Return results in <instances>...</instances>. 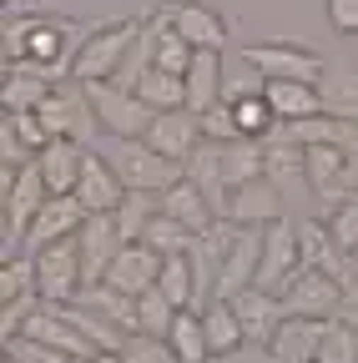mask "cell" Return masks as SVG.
I'll list each match as a JSON object with an SVG mask.
<instances>
[{
  "instance_id": "cell-17",
  "label": "cell",
  "mask_w": 358,
  "mask_h": 363,
  "mask_svg": "<svg viewBox=\"0 0 358 363\" xmlns=\"http://www.w3.org/2000/svg\"><path fill=\"white\" fill-rule=\"evenodd\" d=\"M162 212H167V217H177L192 238H197V233H207V227H217V217H222V212H217V202L197 187L192 177H177L172 187L162 192Z\"/></svg>"
},
{
  "instance_id": "cell-37",
  "label": "cell",
  "mask_w": 358,
  "mask_h": 363,
  "mask_svg": "<svg viewBox=\"0 0 358 363\" xmlns=\"http://www.w3.org/2000/svg\"><path fill=\"white\" fill-rule=\"evenodd\" d=\"M6 353H16L21 363H71V353H61V348H51V343H40V338H30V333L6 338Z\"/></svg>"
},
{
  "instance_id": "cell-36",
  "label": "cell",
  "mask_w": 358,
  "mask_h": 363,
  "mask_svg": "<svg viewBox=\"0 0 358 363\" xmlns=\"http://www.w3.org/2000/svg\"><path fill=\"white\" fill-rule=\"evenodd\" d=\"M121 353H126V363H182L172 338H157V333H131Z\"/></svg>"
},
{
  "instance_id": "cell-39",
  "label": "cell",
  "mask_w": 358,
  "mask_h": 363,
  "mask_svg": "<svg viewBox=\"0 0 358 363\" xmlns=\"http://www.w3.org/2000/svg\"><path fill=\"white\" fill-rule=\"evenodd\" d=\"M202 131H207V142H233V136H237L233 106H228V101H217L212 111H202Z\"/></svg>"
},
{
  "instance_id": "cell-26",
  "label": "cell",
  "mask_w": 358,
  "mask_h": 363,
  "mask_svg": "<svg viewBox=\"0 0 358 363\" xmlns=\"http://www.w3.org/2000/svg\"><path fill=\"white\" fill-rule=\"evenodd\" d=\"M202 318H207V338H212V358H228V353L247 348V328H242V318H237V308H233L228 298H212V303L202 308Z\"/></svg>"
},
{
  "instance_id": "cell-16",
  "label": "cell",
  "mask_w": 358,
  "mask_h": 363,
  "mask_svg": "<svg viewBox=\"0 0 358 363\" xmlns=\"http://www.w3.org/2000/svg\"><path fill=\"white\" fill-rule=\"evenodd\" d=\"M233 308H237V318H242V328H247V343L252 348H267L278 338V328H283V318H288V308H283V293H267V288H242L237 298H228Z\"/></svg>"
},
{
  "instance_id": "cell-5",
  "label": "cell",
  "mask_w": 358,
  "mask_h": 363,
  "mask_svg": "<svg viewBox=\"0 0 358 363\" xmlns=\"http://www.w3.org/2000/svg\"><path fill=\"white\" fill-rule=\"evenodd\" d=\"M35 116H40V126H46V136H71V142H86V147H91L96 131H101L96 106H91V96H86V86L76 76L56 81L51 96L35 106Z\"/></svg>"
},
{
  "instance_id": "cell-33",
  "label": "cell",
  "mask_w": 358,
  "mask_h": 363,
  "mask_svg": "<svg viewBox=\"0 0 358 363\" xmlns=\"http://www.w3.org/2000/svg\"><path fill=\"white\" fill-rule=\"evenodd\" d=\"M142 242L152 247V252H162V257H172V252H187L192 247V233L177 217H167L162 207L152 212V222H147V233H142Z\"/></svg>"
},
{
  "instance_id": "cell-38",
  "label": "cell",
  "mask_w": 358,
  "mask_h": 363,
  "mask_svg": "<svg viewBox=\"0 0 358 363\" xmlns=\"http://www.w3.org/2000/svg\"><path fill=\"white\" fill-rule=\"evenodd\" d=\"M328 227H333V238H338L348 252H358V192L343 197V202L328 212Z\"/></svg>"
},
{
  "instance_id": "cell-32",
  "label": "cell",
  "mask_w": 358,
  "mask_h": 363,
  "mask_svg": "<svg viewBox=\"0 0 358 363\" xmlns=\"http://www.w3.org/2000/svg\"><path fill=\"white\" fill-rule=\"evenodd\" d=\"M313 363H358V323H348V318H328L318 358H313Z\"/></svg>"
},
{
  "instance_id": "cell-30",
  "label": "cell",
  "mask_w": 358,
  "mask_h": 363,
  "mask_svg": "<svg viewBox=\"0 0 358 363\" xmlns=\"http://www.w3.org/2000/svg\"><path fill=\"white\" fill-rule=\"evenodd\" d=\"M157 288H162L177 308H197V272H192V257H187V252L162 257V278H157Z\"/></svg>"
},
{
  "instance_id": "cell-7",
  "label": "cell",
  "mask_w": 358,
  "mask_h": 363,
  "mask_svg": "<svg viewBox=\"0 0 358 363\" xmlns=\"http://www.w3.org/2000/svg\"><path fill=\"white\" fill-rule=\"evenodd\" d=\"M242 56L267 81H318L328 66L313 45H298V40H252V45H242Z\"/></svg>"
},
{
  "instance_id": "cell-40",
  "label": "cell",
  "mask_w": 358,
  "mask_h": 363,
  "mask_svg": "<svg viewBox=\"0 0 358 363\" xmlns=\"http://www.w3.org/2000/svg\"><path fill=\"white\" fill-rule=\"evenodd\" d=\"M328 6V26L338 35H358V0H323Z\"/></svg>"
},
{
  "instance_id": "cell-13",
  "label": "cell",
  "mask_w": 358,
  "mask_h": 363,
  "mask_svg": "<svg viewBox=\"0 0 358 363\" xmlns=\"http://www.w3.org/2000/svg\"><path fill=\"white\" fill-rule=\"evenodd\" d=\"M257 262H262V227H237L233 222L228 252H222V272H217V298H237L242 288H252Z\"/></svg>"
},
{
  "instance_id": "cell-9",
  "label": "cell",
  "mask_w": 358,
  "mask_h": 363,
  "mask_svg": "<svg viewBox=\"0 0 358 363\" xmlns=\"http://www.w3.org/2000/svg\"><path fill=\"white\" fill-rule=\"evenodd\" d=\"M35 257V283H40V298L46 303H71L86 283V272H81V247L76 238H61L51 247H40L30 252Z\"/></svg>"
},
{
  "instance_id": "cell-10",
  "label": "cell",
  "mask_w": 358,
  "mask_h": 363,
  "mask_svg": "<svg viewBox=\"0 0 358 363\" xmlns=\"http://www.w3.org/2000/svg\"><path fill=\"white\" fill-rule=\"evenodd\" d=\"M76 247H81V272H86V283H81V288L106 283V272H111L116 252L126 247L121 227H116V212H91V217H86V222H81V233H76Z\"/></svg>"
},
{
  "instance_id": "cell-20",
  "label": "cell",
  "mask_w": 358,
  "mask_h": 363,
  "mask_svg": "<svg viewBox=\"0 0 358 363\" xmlns=\"http://www.w3.org/2000/svg\"><path fill=\"white\" fill-rule=\"evenodd\" d=\"M157 278H162V252H152L147 242H126L116 252L111 272H106V283L121 288V293H131V298H142L147 288H157Z\"/></svg>"
},
{
  "instance_id": "cell-1",
  "label": "cell",
  "mask_w": 358,
  "mask_h": 363,
  "mask_svg": "<svg viewBox=\"0 0 358 363\" xmlns=\"http://www.w3.org/2000/svg\"><path fill=\"white\" fill-rule=\"evenodd\" d=\"M187 177L222 212V202H228L233 187H242V182H252V177H267V142H252V136L207 142V136H202V147L187 157Z\"/></svg>"
},
{
  "instance_id": "cell-34",
  "label": "cell",
  "mask_w": 358,
  "mask_h": 363,
  "mask_svg": "<svg viewBox=\"0 0 358 363\" xmlns=\"http://www.w3.org/2000/svg\"><path fill=\"white\" fill-rule=\"evenodd\" d=\"M177 313H182V308H177L162 288H147L142 298H137V318H142V333H157V338H167L172 333V323H177Z\"/></svg>"
},
{
  "instance_id": "cell-11",
  "label": "cell",
  "mask_w": 358,
  "mask_h": 363,
  "mask_svg": "<svg viewBox=\"0 0 358 363\" xmlns=\"http://www.w3.org/2000/svg\"><path fill=\"white\" fill-rule=\"evenodd\" d=\"M303 267V247H298V227L293 222H273L262 227V262H257V288L283 293Z\"/></svg>"
},
{
  "instance_id": "cell-28",
  "label": "cell",
  "mask_w": 358,
  "mask_h": 363,
  "mask_svg": "<svg viewBox=\"0 0 358 363\" xmlns=\"http://www.w3.org/2000/svg\"><path fill=\"white\" fill-rule=\"evenodd\" d=\"M228 106H233L237 136H252V142H267V136L283 126V116L273 111V101H267V91H257V96H237V101H228Z\"/></svg>"
},
{
  "instance_id": "cell-6",
  "label": "cell",
  "mask_w": 358,
  "mask_h": 363,
  "mask_svg": "<svg viewBox=\"0 0 358 363\" xmlns=\"http://www.w3.org/2000/svg\"><path fill=\"white\" fill-rule=\"evenodd\" d=\"M81 86H86V96H91L96 121H101L106 136H147L157 111L137 96V91H126L121 81H81Z\"/></svg>"
},
{
  "instance_id": "cell-15",
  "label": "cell",
  "mask_w": 358,
  "mask_h": 363,
  "mask_svg": "<svg viewBox=\"0 0 358 363\" xmlns=\"http://www.w3.org/2000/svg\"><path fill=\"white\" fill-rule=\"evenodd\" d=\"M81 222H86L81 197H76V192H51L46 207L35 212V222H30V233H26V247H21V252H40V247L61 242V238H76Z\"/></svg>"
},
{
  "instance_id": "cell-18",
  "label": "cell",
  "mask_w": 358,
  "mask_h": 363,
  "mask_svg": "<svg viewBox=\"0 0 358 363\" xmlns=\"http://www.w3.org/2000/svg\"><path fill=\"white\" fill-rule=\"evenodd\" d=\"M177 30H182L197 51H228V21H222L212 6H197V0H177V6L162 11Z\"/></svg>"
},
{
  "instance_id": "cell-2",
  "label": "cell",
  "mask_w": 358,
  "mask_h": 363,
  "mask_svg": "<svg viewBox=\"0 0 358 363\" xmlns=\"http://www.w3.org/2000/svg\"><path fill=\"white\" fill-rule=\"evenodd\" d=\"M147 16H121V21H91L76 45V61H71V76L76 81H116L126 51L137 45Z\"/></svg>"
},
{
  "instance_id": "cell-44",
  "label": "cell",
  "mask_w": 358,
  "mask_h": 363,
  "mask_svg": "<svg viewBox=\"0 0 358 363\" xmlns=\"http://www.w3.org/2000/svg\"><path fill=\"white\" fill-rule=\"evenodd\" d=\"M6 6H11V0H6Z\"/></svg>"
},
{
  "instance_id": "cell-25",
  "label": "cell",
  "mask_w": 358,
  "mask_h": 363,
  "mask_svg": "<svg viewBox=\"0 0 358 363\" xmlns=\"http://www.w3.org/2000/svg\"><path fill=\"white\" fill-rule=\"evenodd\" d=\"M267 101L283 121H303V116H318L323 111V91L318 81H267Z\"/></svg>"
},
{
  "instance_id": "cell-27",
  "label": "cell",
  "mask_w": 358,
  "mask_h": 363,
  "mask_svg": "<svg viewBox=\"0 0 358 363\" xmlns=\"http://www.w3.org/2000/svg\"><path fill=\"white\" fill-rule=\"evenodd\" d=\"M167 338H172V348H177V358H182V363H212V338H207L202 308H182Z\"/></svg>"
},
{
  "instance_id": "cell-14",
  "label": "cell",
  "mask_w": 358,
  "mask_h": 363,
  "mask_svg": "<svg viewBox=\"0 0 358 363\" xmlns=\"http://www.w3.org/2000/svg\"><path fill=\"white\" fill-rule=\"evenodd\" d=\"M202 116L192 111V106H172V111H157L152 116V126H147V142L162 152V157H172V162H182L187 167V157L202 147Z\"/></svg>"
},
{
  "instance_id": "cell-8",
  "label": "cell",
  "mask_w": 358,
  "mask_h": 363,
  "mask_svg": "<svg viewBox=\"0 0 358 363\" xmlns=\"http://www.w3.org/2000/svg\"><path fill=\"white\" fill-rule=\"evenodd\" d=\"M348 303L343 283L323 267H298V278L283 288V308L288 318H338Z\"/></svg>"
},
{
  "instance_id": "cell-43",
  "label": "cell",
  "mask_w": 358,
  "mask_h": 363,
  "mask_svg": "<svg viewBox=\"0 0 358 363\" xmlns=\"http://www.w3.org/2000/svg\"><path fill=\"white\" fill-rule=\"evenodd\" d=\"M71 363H91V358H71Z\"/></svg>"
},
{
  "instance_id": "cell-24",
  "label": "cell",
  "mask_w": 358,
  "mask_h": 363,
  "mask_svg": "<svg viewBox=\"0 0 358 363\" xmlns=\"http://www.w3.org/2000/svg\"><path fill=\"white\" fill-rule=\"evenodd\" d=\"M318 91H323V111L358 121V66H348V61H328L323 76H318Z\"/></svg>"
},
{
  "instance_id": "cell-23",
  "label": "cell",
  "mask_w": 358,
  "mask_h": 363,
  "mask_svg": "<svg viewBox=\"0 0 358 363\" xmlns=\"http://www.w3.org/2000/svg\"><path fill=\"white\" fill-rule=\"evenodd\" d=\"M222 51H197L192 56V66H187V106L202 116V111H212L217 101H222Z\"/></svg>"
},
{
  "instance_id": "cell-22",
  "label": "cell",
  "mask_w": 358,
  "mask_h": 363,
  "mask_svg": "<svg viewBox=\"0 0 358 363\" xmlns=\"http://www.w3.org/2000/svg\"><path fill=\"white\" fill-rule=\"evenodd\" d=\"M323 328H328V318H283V328L267 343V353L278 363H313L318 343H323Z\"/></svg>"
},
{
  "instance_id": "cell-42",
  "label": "cell",
  "mask_w": 358,
  "mask_h": 363,
  "mask_svg": "<svg viewBox=\"0 0 358 363\" xmlns=\"http://www.w3.org/2000/svg\"><path fill=\"white\" fill-rule=\"evenodd\" d=\"M0 363H21V358H16V353H6V358H0Z\"/></svg>"
},
{
  "instance_id": "cell-4",
  "label": "cell",
  "mask_w": 358,
  "mask_h": 363,
  "mask_svg": "<svg viewBox=\"0 0 358 363\" xmlns=\"http://www.w3.org/2000/svg\"><path fill=\"white\" fill-rule=\"evenodd\" d=\"M0 187H6V247H0V257H16V252L26 247V233H30L35 212L46 207L51 187H46V177H40L35 162H26V167H0Z\"/></svg>"
},
{
  "instance_id": "cell-29",
  "label": "cell",
  "mask_w": 358,
  "mask_h": 363,
  "mask_svg": "<svg viewBox=\"0 0 358 363\" xmlns=\"http://www.w3.org/2000/svg\"><path fill=\"white\" fill-rule=\"evenodd\" d=\"M137 96L152 106V111H172V106H187V76H177V71H162V66H152L137 86Z\"/></svg>"
},
{
  "instance_id": "cell-12",
  "label": "cell",
  "mask_w": 358,
  "mask_h": 363,
  "mask_svg": "<svg viewBox=\"0 0 358 363\" xmlns=\"http://www.w3.org/2000/svg\"><path fill=\"white\" fill-rule=\"evenodd\" d=\"M222 217L237 222V227H273V222H283V187L273 177H252V182L228 192Z\"/></svg>"
},
{
  "instance_id": "cell-21",
  "label": "cell",
  "mask_w": 358,
  "mask_h": 363,
  "mask_svg": "<svg viewBox=\"0 0 358 363\" xmlns=\"http://www.w3.org/2000/svg\"><path fill=\"white\" fill-rule=\"evenodd\" d=\"M35 167L46 177L51 192H76L81 167H86V142H71V136H51L46 147L35 152Z\"/></svg>"
},
{
  "instance_id": "cell-31",
  "label": "cell",
  "mask_w": 358,
  "mask_h": 363,
  "mask_svg": "<svg viewBox=\"0 0 358 363\" xmlns=\"http://www.w3.org/2000/svg\"><path fill=\"white\" fill-rule=\"evenodd\" d=\"M157 207H162V192H131V187H126V197H121V207H116L121 238H126V242H142V233H147V222H152Z\"/></svg>"
},
{
  "instance_id": "cell-35",
  "label": "cell",
  "mask_w": 358,
  "mask_h": 363,
  "mask_svg": "<svg viewBox=\"0 0 358 363\" xmlns=\"http://www.w3.org/2000/svg\"><path fill=\"white\" fill-rule=\"evenodd\" d=\"M257 91H267V76L247 61V56H237V61H228L222 66V101H237V96H257Z\"/></svg>"
},
{
  "instance_id": "cell-41",
  "label": "cell",
  "mask_w": 358,
  "mask_h": 363,
  "mask_svg": "<svg viewBox=\"0 0 358 363\" xmlns=\"http://www.w3.org/2000/svg\"><path fill=\"white\" fill-rule=\"evenodd\" d=\"M91 363H126V353H121V348H106V353H96Z\"/></svg>"
},
{
  "instance_id": "cell-3",
  "label": "cell",
  "mask_w": 358,
  "mask_h": 363,
  "mask_svg": "<svg viewBox=\"0 0 358 363\" xmlns=\"http://www.w3.org/2000/svg\"><path fill=\"white\" fill-rule=\"evenodd\" d=\"M101 157L111 162L121 187H131V192H167L177 177H187V167L162 157L147 136H101Z\"/></svg>"
},
{
  "instance_id": "cell-19",
  "label": "cell",
  "mask_w": 358,
  "mask_h": 363,
  "mask_svg": "<svg viewBox=\"0 0 358 363\" xmlns=\"http://www.w3.org/2000/svg\"><path fill=\"white\" fill-rule=\"evenodd\" d=\"M76 197L86 207V217L91 212H116L126 187H121V177L111 172V162L101 152H86V167H81V182H76Z\"/></svg>"
}]
</instances>
